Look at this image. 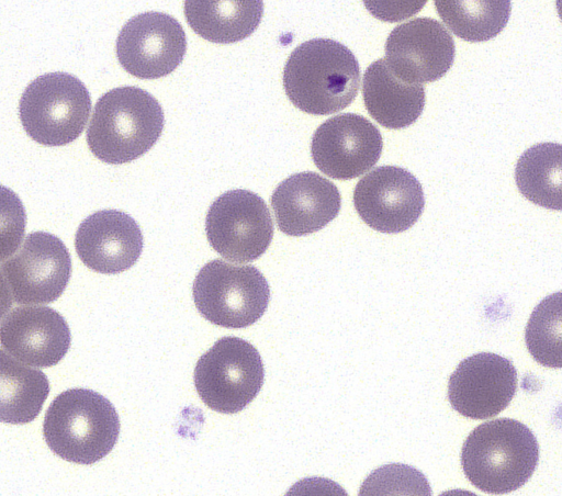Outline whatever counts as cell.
<instances>
[{
	"label": "cell",
	"mask_w": 562,
	"mask_h": 496,
	"mask_svg": "<svg viewBox=\"0 0 562 496\" xmlns=\"http://www.w3.org/2000/svg\"><path fill=\"white\" fill-rule=\"evenodd\" d=\"M265 369L258 350L238 337H223L203 353L194 369V385L211 409L235 414L259 393Z\"/></svg>",
	"instance_id": "cell-7"
},
{
	"label": "cell",
	"mask_w": 562,
	"mask_h": 496,
	"mask_svg": "<svg viewBox=\"0 0 562 496\" xmlns=\"http://www.w3.org/2000/svg\"><path fill=\"white\" fill-rule=\"evenodd\" d=\"M519 192L530 202L561 211L562 146L540 143L525 150L515 168Z\"/></svg>",
	"instance_id": "cell-21"
},
{
	"label": "cell",
	"mask_w": 562,
	"mask_h": 496,
	"mask_svg": "<svg viewBox=\"0 0 562 496\" xmlns=\"http://www.w3.org/2000/svg\"><path fill=\"white\" fill-rule=\"evenodd\" d=\"M561 293L543 298L533 309L526 326L525 341L532 358L549 368L562 365Z\"/></svg>",
	"instance_id": "cell-23"
},
{
	"label": "cell",
	"mask_w": 562,
	"mask_h": 496,
	"mask_svg": "<svg viewBox=\"0 0 562 496\" xmlns=\"http://www.w3.org/2000/svg\"><path fill=\"white\" fill-rule=\"evenodd\" d=\"M385 63L408 83L443 77L454 60V42L446 27L431 18H417L396 26L385 42Z\"/></svg>",
	"instance_id": "cell-13"
},
{
	"label": "cell",
	"mask_w": 562,
	"mask_h": 496,
	"mask_svg": "<svg viewBox=\"0 0 562 496\" xmlns=\"http://www.w3.org/2000/svg\"><path fill=\"white\" fill-rule=\"evenodd\" d=\"M79 259L89 269L116 274L135 264L143 250L136 221L117 210H101L86 217L75 236Z\"/></svg>",
	"instance_id": "cell-15"
},
{
	"label": "cell",
	"mask_w": 562,
	"mask_h": 496,
	"mask_svg": "<svg viewBox=\"0 0 562 496\" xmlns=\"http://www.w3.org/2000/svg\"><path fill=\"white\" fill-rule=\"evenodd\" d=\"M278 228L290 236L315 233L339 213L338 188L312 171L290 176L278 184L271 196Z\"/></svg>",
	"instance_id": "cell-17"
},
{
	"label": "cell",
	"mask_w": 562,
	"mask_h": 496,
	"mask_svg": "<svg viewBox=\"0 0 562 496\" xmlns=\"http://www.w3.org/2000/svg\"><path fill=\"white\" fill-rule=\"evenodd\" d=\"M49 394L41 371L21 363L0 349V421L23 425L33 421Z\"/></svg>",
	"instance_id": "cell-20"
},
{
	"label": "cell",
	"mask_w": 562,
	"mask_h": 496,
	"mask_svg": "<svg viewBox=\"0 0 562 496\" xmlns=\"http://www.w3.org/2000/svg\"><path fill=\"white\" fill-rule=\"evenodd\" d=\"M12 305V295L9 285L0 272V320L9 312Z\"/></svg>",
	"instance_id": "cell-27"
},
{
	"label": "cell",
	"mask_w": 562,
	"mask_h": 496,
	"mask_svg": "<svg viewBox=\"0 0 562 496\" xmlns=\"http://www.w3.org/2000/svg\"><path fill=\"white\" fill-rule=\"evenodd\" d=\"M26 213L21 199L0 184V262L9 259L21 245Z\"/></svg>",
	"instance_id": "cell-25"
},
{
	"label": "cell",
	"mask_w": 562,
	"mask_h": 496,
	"mask_svg": "<svg viewBox=\"0 0 562 496\" xmlns=\"http://www.w3.org/2000/svg\"><path fill=\"white\" fill-rule=\"evenodd\" d=\"M435 5L448 29L468 42H485L498 35L512 10L508 0H437Z\"/></svg>",
	"instance_id": "cell-22"
},
{
	"label": "cell",
	"mask_w": 562,
	"mask_h": 496,
	"mask_svg": "<svg viewBox=\"0 0 562 496\" xmlns=\"http://www.w3.org/2000/svg\"><path fill=\"white\" fill-rule=\"evenodd\" d=\"M206 237L223 258L235 262L258 259L273 237V223L266 202L248 190H229L209 207Z\"/></svg>",
	"instance_id": "cell-8"
},
{
	"label": "cell",
	"mask_w": 562,
	"mask_h": 496,
	"mask_svg": "<svg viewBox=\"0 0 562 496\" xmlns=\"http://www.w3.org/2000/svg\"><path fill=\"white\" fill-rule=\"evenodd\" d=\"M1 269L16 303L47 304L64 293L71 277V259L57 236L34 232Z\"/></svg>",
	"instance_id": "cell-10"
},
{
	"label": "cell",
	"mask_w": 562,
	"mask_h": 496,
	"mask_svg": "<svg viewBox=\"0 0 562 496\" xmlns=\"http://www.w3.org/2000/svg\"><path fill=\"white\" fill-rule=\"evenodd\" d=\"M284 496H349L337 482L326 477H306L294 483Z\"/></svg>",
	"instance_id": "cell-26"
},
{
	"label": "cell",
	"mask_w": 562,
	"mask_h": 496,
	"mask_svg": "<svg viewBox=\"0 0 562 496\" xmlns=\"http://www.w3.org/2000/svg\"><path fill=\"white\" fill-rule=\"evenodd\" d=\"M362 95L370 116L392 129L415 123L425 106L424 86L398 79L384 59L373 61L366 69Z\"/></svg>",
	"instance_id": "cell-18"
},
{
	"label": "cell",
	"mask_w": 562,
	"mask_h": 496,
	"mask_svg": "<svg viewBox=\"0 0 562 496\" xmlns=\"http://www.w3.org/2000/svg\"><path fill=\"white\" fill-rule=\"evenodd\" d=\"M192 292L199 313L225 328L252 325L263 315L270 300L269 284L256 267L220 259L200 269Z\"/></svg>",
	"instance_id": "cell-6"
},
{
	"label": "cell",
	"mask_w": 562,
	"mask_h": 496,
	"mask_svg": "<svg viewBox=\"0 0 562 496\" xmlns=\"http://www.w3.org/2000/svg\"><path fill=\"white\" fill-rule=\"evenodd\" d=\"M360 67L352 52L329 38H313L290 54L283 87L297 109L328 115L347 108L357 97Z\"/></svg>",
	"instance_id": "cell-1"
},
{
	"label": "cell",
	"mask_w": 562,
	"mask_h": 496,
	"mask_svg": "<svg viewBox=\"0 0 562 496\" xmlns=\"http://www.w3.org/2000/svg\"><path fill=\"white\" fill-rule=\"evenodd\" d=\"M382 148L380 131L356 113L328 119L316 128L311 142L316 167L339 180H350L369 171L380 159Z\"/></svg>",
	"instance_id": "cell-12"
},
{
	"label": "cell",
	"mask_w": 562,
	"mask_h": 496,
	"mask_svg": "<svg viewBox=\"0 0 562 496\" xmlns=\"http://www.w3.org/2000/svg\"><path fill=\"white\" fill-rule=\"evenodd\" d=\"M358 496H432L427 477L416 467L389 463L373 470L362 482Z\"/></svg>",
	"instance_id": "cell-24"
},
{
	"label": "cell",
	"mask_w": 562,
	"mask_h": 496,
	"mask_svg": "<svg viewBox=\"0 0 562 496\" xmlns=\"http://www.w3.org/2000/svg\"><path fill=\"white\" fill-rule=\"evenodd\" d=\"M538 461L536 436L526 425L510 418L479 425L461 450L467 478L480 491L493 495L508 494L525 485Z\"/></svg>",
	"instance_id": "cell-2"
},
{
	"label": "cell",
	"mask_w": 562,
	"mask_h": 496,
	"mask_svg": "<svg viewBox=\"0 0 562 496\" xmlns=\"http://www.w3.org/2000/svg\"><path fill=\"white\" fill-rule=\"evenodd\" d=\"M90 111L91 98L83 82L60 71L35 78L19 103L23 128L44 146H64L78 138Z\"/></svg>",
	"instance_id": "cell-5"
},
{
	"label": "cell",
	"mask_w": 562,
	"mask_h": 496,
	"mask_svg": "<svg viewBox=\"0 0 562 496\" xmlns=\"http://www.w3.org/2000/svg\"><path fill=\"white\" fill-rule=\"evenodd\" d=\"M165 124L159 102L146 90L126 86L99 98L87 128L91 153L106 164H125L147 153Z\"/></svg>",
	"instance_id": "cell-3"
},
{
	"label": "cell",
	"mask_w": 562,
	"mask_h": 496,
	"mask_svg": "<svg viewBox=\"0 0 562 496\" xmlns=\"http://www.w3.org/2000/svg\"><path fill=\"white\" fill-rule=\"evenodd\" d=\"M120 433L112 403L88 388H70L57 395L44 417L43 435L61 459L92 464L111 452Z\"/></svg>",
	"instance_id": "cell-4"
},
{
	"label": "cell",
	"mask_w": 562,
	"mask_h": 496,
	"mask_svg": "<svg viewBox=\"0 0 562 496\" xmlns=\"http://www.w3.org/2000/svg\"><path fill=\"white\" fill-rule=\"evenodd\" d=\"M438 496H479V495L474 494L473 492L467 491V489L454 488V489H449V491L442 492Z\"/></svg>",
	"instance_id": "cell-28"
},
{
	"label": "cell",
	"mask_w": 562,
	"mask_h": 496,
	"mask_svg": "<svg viewBox=\"0 0 562 496\" xmlns=\"http://www.w3.org/2000/svg\"><path fill=\"white\" fill-rule=\"evenodd\" d=\"M71 342L65 318L48 306H19L0 325V343L18 361L37 367L56 365Z\"/></svg>",
	"instance_id": "cell-16"
},
{
	"label": "cell",
	"mask_w": 562,
	"mask_h": 496,
	"mask_svg": "<svg viewBox=\"0 0 562 496\" xmlns=\"http://www.w3.org/2000/svg\"><path fill=\"white\" fill-rule=\"evenodd\" d=\"M517 371L509 359L480 352L463 359L451 373L448 399L460 415L472 419L497 416L512 402Z\"/></svg>",
	"instance_id": "cell-14"
},
{
	"label": "cell",
	"mask_w": 562,
	"mask_h": 496,
	"mask_svg": "<svg viewBox=\"0 0 562 496\" xmlns=\"http://www.w3.org/2000/svg\"><path fill=\"white\" fill-rule=\"evenodd\" d=\"M187 38L182 25L162 12H145L131 18L116 38L121 66L140 79L171 74L182 61Z\"/></svg>",
	"instance_id": "cell-9"
},
{
	"label": "cell",
	"mask_w": 562,
	"mask_h": 496,
	"mask_svg": "<svg viewBox=\"0 0 562 496\" xmlns=\"http://www.w3.org/2000/svg\"><path fill=\"white\" fill-rule=\"evenodd\" d=\"M263 2L259 0H190L184 16L191 29L213 43L228 44L248 37L259 25Z\"/></svg>",
	"instance_id": "cell-19"
},
{
	"label": "cell",
	"mask_w": 562,
	"mask_h": 496,
	"mask_svg": "<svg viewBox=\"0 0 562 496\" xmlns=\"http://www.w3.org/2000/svg\"><path fill=\"white\" fill-rule=\"evenodd\" d=\"M360 218L374 230L402 233L419 218L425 206L420 182L396 166H380L367 173L353 191Z\"/></svg>",
	"instance_id": "cell-11"
}]
</instances>
